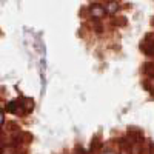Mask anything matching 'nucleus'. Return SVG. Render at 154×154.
Here are the masks:
<instances>
[{"label":"nucleus","instance_id":"nucleus-1","mask_svg":"<svg viewBox=\"0 0 154 154\" xmlns=\"http://www.w3.org/2000/svg\"><path fill=\"white\" fill-rule=\"evenodd\" d=\"M88 16L91 20H103L108 12H106V8L105 5H100V3H93L91 6L88 8Z\"/></svg>","mask_w":154,"mask_h":154},{"label":"nucleus","instance_id":"nucleus-2","mask_svg":"<svg viewBox=\"0 0 154 154\" xmlns=\"http://www.w3.org/2000/svg\"><path fill=\"white\" fill-rule=\"evenodd\" d=\"M105 8H106V12L109 16H116L120 9V3H119V0H108Z\"/></svg>","mask_w":154,"mask_h":154},{"label":"nucleus","instance_id":"nucleus-3","mask_svg":"<svg viewBox=\"0 0 154 154\" xmlns=\"http://www.w3.org/2000/svg\"><path fill=\"white\" fill-rule=\"evenodd\" d=\"M99 154H119V146L112 145H105L99 149Z\"/></svg>","mask_w":154,"mask_h":154},{"label":"nucleus","instance_id":"nucleus-4","mask_svg":"<svg viewBox=\"0 0 154 154\" xmlns=\"http://www.w3.org/2000/svg\"><path fill=\"white\" fill-rule=\"evenodd\" d=\"M91 26H93V31L97 34H102L105 31V26L102 23V20H91Z\"/></svg>","mask_w":154,"mask_h":154},{"label":"nucleus","instance_id":"nucleus-5","mask_svg":"<svg viewBox=\"0 0 154 154\" xmlns=\"http://www.w3.org/2000/svg\"><path fill=\"white\" fill-rule=\"evenodd\" d=\"M119 154H131V149H130V143H128L126 137L123 139V142L119 145Z\"/></svg>","mask_w":154,"mask_h":154},{"label":"nucleus","instance_id":"nucleus-6","mask_svg":"<svg viewBox=\"0 0 154 154\" xmlns=\"http://www.w3.org/2000/svg\"><path fill=\"white\" fill-rule=\"evenodd\" d=\"M143 74L148 77H154V62H148L143 66Z\"/></svg>","mask_w":154,"mask_h":154},{"label":"nucleus","instance_id":"nucleus-7","mask_svg":"<svg viewBox=\"0 0 154 154\" xmlns=\"http://www.w3.org/2000/svg\"><path fill=\"white\" fill-rule=\"evenodd\" d=\"M17 148L14 146H2V154H16Z\"/></svg>","mask_w":154,"mask_h":154},{"label":"nucleus","instance_id":"nucleus-8","mask_svg":"<svg viewBox=\"0 0 154 154\" xmlns=\"http://www.w3.org/2000/svg\"><path fill=\"white\" fill-rule=\"evenodd\" d=\"M142 154H152V152H151V142H146V143H145Z\"/></svg>","mask_w":154,"mask_h":154},{"label":"nucleus","instance_id":"nucleus-9","mask_svg":"<svg viewBox=\"0 0 154 154\" xmlns=\"http://www.w3.org/2000/svg\"><path fill=\"white\" fill-rule=\"evenodd\" d=\"M89 154H99V149H93V151L89 152Z\"/></svg>","mask_w":154,"mask_h":154},{"label":"nucleus","instance_id":"nucleus-10","mask_svg":"<svg viewBox=\"0 0 154 154\" xmlns=\"http://www.w3.org/2000/svg\"><path fill=\"white\" fill-rule=\"evenodd\" d=\"M151 152L154 154V142H151Z\"/></svg>","mask_w":154,"mask_h":154},{"label":"nucleus","instance_id":"nucleus-11","mask_svg":"<svg viewBox=\"0 0 154 154\" xmlns=\"http://www.w3.org/2000/svg\"><path fill=\"white\" fill-rule=\"evenodd\" d=\"M149 62H154V57H152V59H151V60H149Z\"/></svg>","mask_w":154,"mask_h":154},{"label":"nucleus","instance_id":"nucleus-12","mask_svg":"<svg viewBox=\"0 0 154 154\" xmlns=\"http://www.w3.org/2000/svg\"><path fill=\"white\" fill-rule=\"evenodd\" d=\"M152 25H154V20H152Z\"/></svg>","mask_w":154,"mask_h":154}]
</instances>
